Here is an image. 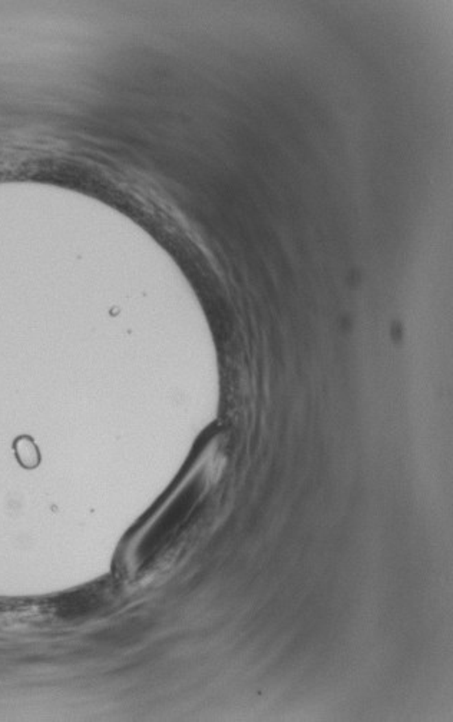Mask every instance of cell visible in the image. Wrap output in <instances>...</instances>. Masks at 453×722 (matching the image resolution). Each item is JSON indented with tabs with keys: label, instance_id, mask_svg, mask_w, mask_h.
<instances>
[{
	"label": "cell",
	"instance_id": "obj_1",
	"mask_svg": "<svg viewBox=\"0 0 453 722\" xmlns=\"http://www.w3.org/2000/svg\"><path fill=\"white\" fill-rule=\"evenodd\" d=\"M14 450H16V456H18V460L21 461L23 468H27V469L36 468L40 461L38 447L29 437H21L18 442H16Z\"/></svg>",
	"mask_w": 453,
	"mask_h": 722
}]
</instances>
